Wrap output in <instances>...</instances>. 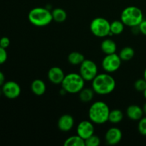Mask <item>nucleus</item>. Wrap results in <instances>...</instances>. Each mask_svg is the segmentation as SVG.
<instances>
[{
  "mask_svg": "<svg viewBox=\"0 0 146 146\" xmlns=\"http://www.w3.org/2000/svg\"><path fill=\"white\" fill-rule=\"evenodd\" d=\"M115 85V80L109 73L98 74L92 81V88L96 94L99 95H107L112 93Z\"/></svg>",
  "mask_w": 146,
  "mask_h": 146,
  "instance_id": "1",
  "label": "nucleus"
},
{
  "mask_svg": "<svg viewBox=\"0 0 146 146\" xmlns=\"http://www.w3.org/2000/svg\"><path fill=\"white\" fill-rule=\"evenodd\" d=\"M108 106L103 101L94 102L88 110V118L95 124L101 125L108 121L110 113Z\"/></svg>",
  "mask_w": 146,
  "mask_h": 146,
  "instance_id": "2",
  "label": "nucleus"
},
{
  "mask_svg": "<svg viewBox=\"0 0 146 146\" xmlns=\"http://www.w3.org/2000/svg\"><path fill=\"white\" fill-rule=\"evenodd\" d=\"M28 19L33 25L36 27H45L53 21L51 11L44 7H35L30 10Z\"/></svg>",
  "mask_w": 146,
  "mask_h": 146,
  "instance_id": "3",
  "label": "nucleus"
},
{
  "mask_svg": "<svg viewBox=\"0 0 146 146\" xmlns=\"http://www.w3.org/2000/svg\"><path fill=\"white\" fill-rule=\"evenodd\" d=\"M121 20L125 26L133 27L138 26L143 20L142 10L135 6H130L123 10Z\"/></svg>",
  "mask_w": 146,
  "mask_h": 146,
  "instance_id": "4",
  "label": "nucleus"
},
{
  "mask_svg": "<svg viewBox=\"0 0 146 146\" xmlns=\"http://www.w3.org/2000/svg\"><path fill=\"white\" fill-rule=\"evenodd\" d=\"M85 80L82 78L80 74L71 73L65 75L61 83L62 88L68 94H77L84 88Z\"/></svg>",
  "mask_w": 146,
  "mask_h": 146,
  "instance_id": "5",
  "label": "nucleus"
},
{
  "mask_svg": "<svg viewBox=\"0 0 146 146\" xmlns=\"http://www.w3.org/2000/svg\"><path fill=\"white\" fill-rule=\"evenodd\" d=\"M90 29L94 36L99 38L109 36L111 33V23L105 18L96 17L91 21Z\"/></svg>",
  "mask_w": 146,
  "mask_h": 146,
  "instance_id": "6",
  "label": "nucleus"
},
{
  "mask_svg": "<svg viewBox=\"0 0 146 146\" xmlns=\"http://www.w3.org/2000/svg\"><path fill=\"white\" fill-rule=\"evenodd\" d=\"M80 75L85 81H92L98 75V67L94 61L85 59L80 65Z\"/></svg>",
  "mask_w": 146,
  "mask_h": 146,
  "instance_id": "7",
  "label": "nucleus"
},
{
  "mask_svg": "<svg viewBox=\"0 0 146 146\" xmlns=\"http://www.w3.org/2000/svg\"><path fill=\"white\" fill-rule=\"evenodd\" d=\"M122 60L119 55L114 53L107 54L102 61V67L104 71L107 73H113L118 71L121 67Z\"/></svg>",
  "mask_w": 146,
  "mask_h": 146,
  "instance_id": "8",
  "label": "nucleus"
},
{
  "mask_svg": "<svg viewBox=\"0 0 146 146\" xmlns=\"http://www.w3.org/2000/svg\"><path fill=\"white\" fill-rule=\"evenodd\" d=\"M1 91L7 98L14 99L19 96L21 94V87L15 81H9L3 84Z\"/></svg>",
  "mask_w": 146,
  "mask_h": 146,
  "instance_id": "9",
  "label": "nucleus"
},
{
  "mask_svg": "<svg viewBox=\"0 0 146 146\" xmlns=\"http://www.w3.org/2000/svg\"><path fill=\"white\" fill-rule=\"evenodd\" d=\"M76 133L84 140L87 139L94 134V123L91 121H81L77 126Z\"/></svg>",
  "mask_w": 146,
  "mask_h": 146,
  "instance_id": "10",
  "label": "nucleus"
},
{
  "mask_svg": "<svg viewBox=\"0 0 146 146\" xmlns=\"http://www.w3.org/2000/svg\"><path fill=\"white\" fill-rule=\"evenodd\" d=\"M122 137V131L118 128L113 127V128H109L106 133L105 141L108 145H117V144L121 142Z\"/></svg>",
  "mask_w": 146,
  "mask_h": 146,
  "instance_id": "11",
  "label": "nucleus"
},
{
  "mask_svg": "<svg viewBox=\"0 0 146 146\" xmlns=\"http://www.w3.org/2000/svg\"><path fill=\"white\" fill-rule=\"evenodd\" d=\"M65 77L64 71L58 66H53L48 70V78L54 84H60L62 83Z\"/></svg>",
  "mask_w": 146,
  "mask_h": 146,
  "instance_id": "12",
  "label": "nucleus"
},
{
  "mask_svg": "<svg viewBox=\"0 0 146 146\" xmlns=\"http://www.w3.org/2000/svg\"><path fill=\"white\" fill-rule=\"evenodd\" d=\"M74 125V119L69 114L61 115L58 121V129L63 132H68Z\"/></svg>",
  "mask_w": 146,
  "mask_h": 146,
  "instance_id": "13",
  "label": "nucleus"
},
{
  "mask_svg": "<svg viewBox=\"0 0 146 146\" xmlns=\"http://www.w3.org/2000/svg\"><path fill=\"white\" fill-rule=\"evenodd\" d=\"M126 114L128 118L133 121H139L143 116V111L138 105H131L126 110Z\"/></svg>",
  "mask_w": 146,
  "mask_h": 146,
  "instance_id": "14",
  "label": "nucleus"
},
{
  "mask_svg": "<svg viewBox=\"0 0 146 146\" xmlns=\"http://www.w3.org/2000/svg\"><path fill=\"white\" fill-rule=\"evenodd\" d=\"M31 90L36 96H41L45 94L46 91V86L45 83L41 79H35L31 84Z\"/></svg>",
  "mask_w": 146,
  "mask_h": 146,
  "instance_id": "15",
  "label": "nucleus"
},
{
  "mask_svg": "<svg viewBox=\"0 0 146 146\" xmlns=\"http://www.w3.org/2000/svg\"><path fill=\"white\" fill-rule=\"evenodd\" d=\"M101 49L105 54H111L115 53L117 46L115 41L111 38H106L101 42Z\"/></svg>",
  "mask_w": 146,
  "mask_h": 146,
  "instance_id": "16",
  "label": "nucleus"
},
{
  "mask_svg": "<svg viewBox=\"0 0 146 146\" xmlns=\"http://www.w3.org/2000/svg\"><path fill=\"white\" fill-rule=\"evenodd\" d=\"M79 96L80 100L84 103H88L94 98L95 91H94L92 88H83L81 91H79Z\"/></svg>",
  "mask_w": 146,
  "mask_h": 146,
  "instance_id": "17",
  "label": "nucleus"
},
{
  "mask_svg": "<svg viewBox=\"0 0 146 146\" xmlns=\"http://www.w3.org/2000/svg\"><path fill=\"white\" fill-rule=\"evenodd\" d=\"M85 59L84 56L81 53L77 51L70 53L68 56V61L72 65H81Z\"/></svg>",
  "mask_w": 146,
  "mask_h": 146,
  "instance_id": "18",
  "label": "nucleus"
},
{
  "mask_svg": "<svg viewBox=\"0 0 146 146\" xmlns=\"http://www.w3.org/2000/svg\"><path fill=\"white\" fill-rule=\"evenodd\" d=\"M53 20L58 23H62L67 19V13L64 9L61 8H56L51 12Z\"/></svg>",
  "mask_w": 146,
  "mask_h": 146,
  "instance_id": "19",
  "label": "nucleus"
},
{
  "mask_svg": "<svg viewBox=\"0 0 146 146\" xmlns=\"http://www.w3.org/2000/svg\"><path fill=\"white\" fill-rule=\"evenodd\" d=\"M65 146H85V140L79 135H73L67 138L64 142Z\"/></svg>",
  "mask_w": 146,
  "mask_h": 146,
  "instance_id": "20",
  "label": "nucleus"
},
{
  "mask_svg": "<svg viewBox=\"0 0 146 146\" xmlns=\"http://www.w3.org/2000/svg\"><path fill=\"white\" fill-rule=\"evenodd\" d=\"M135 55V51L133 48L130 46H126L121 50L119 56L122 61H128L132 59Z\"/></svg>",
  "mask_w": 146,
  "mask_h": 146,
  "instance_id": "21",
  "label": "nucleus"
},
{
  "mask_svg": "<svg viewBox=\"0 0 146 146\" xmlns=\"http://www.w3.org/2000/svg\"><path fill=\"white\" fill-rule=\"evenodd\" d=\"M125 24L123 23L121 20H115L113 22L111 23V33L109 35L115 34V35H118L121 34L123 31Z\"/></svg>",
  "mask_w": 146,
  "mask_h": 146,
  "instance_id": "22",
  "label": "nucleus"
},
{
  "mask_svg": "<svg viewBox=\"0 0 146 146\" xmlns=\"http://www.w3.org/2000/svg\"><path fill=\"white\" fill-rule=\"evenodd\" d=\"M123 118V113L119 109H114L110 111L109 116H108V121L111 123H119Z\"/></svg>",
  "mask_w": 146,
  "mask_h": 146,
  "instance_id": "23",
  "label": "nucleus"
},
{
  "mask_svg": "<svg viewBox=\"0 0 146 146\" xmlns=\"http://www.w3.org/2000/svg\"><path fill=\"white\" fill-rule=\"evenodd\" d=\"M100 143H101L100 138L94 134L85 140V144L86 146H98Z\"/></svg>",
  "mask_w": 146,
  "mask_h": 146,
  "instance_id": "24",
  "label": "nucleus"
},
{
  "mask_svg": "<svg viewBox=\"0 0 146 146\" xmlns=\"http://www.w3.org/2000/svg\"><path fill=\"white\" fill-rule=\"evenodd\" d=\"M134 87L136 91L143 92L146 89V81L145 78H140L137 80L134 84Z\"/></svg>",
  "mask_w": 146,
  "mask_h": 146,
  "instance_id": "25",
  "label": "nucleus"
},
{
  "mask_svg": "<svg viewBox=\"0 0 146 146\" xmlns=\"http://www.w3.org/2000/svg\"><path fill=\"white\" fill-rule=\"evenodd\" d=\"M138 129L141 135L146 136V116L143 117L141 120H139Z\"/></svg>",
  "mask_w": 146,
  "mask_h": 146,
  "instance_id": "26",
  "label": "nucleus"
},
{
  "mask_svg": "<svg viewBox=\"0 0 146 146\" xmlns=\"http://www.w3.org/2000/svg\"><path fill=\"white\" fill-rule=\"evenodd\" d=\"M7 52L6 51V48L0 46V64H3L6 62L7 59Z\"/></svg>",
  "mask_w": 146,
  "mask_h": 146,
  "instance_id": "27",
  "label": "nucleus"
},
{
  "mask_svg": "<svg viewBox=\"0 0 146 146\" xmlns=\"http://www.w3.org/2000/svg\"><path fill=\"white\" fill-rule=\"evenodd\" d=\"M10 45V40L8 37L4 36L0 38V46L3 47L4 48H8Z\"/></svg>",
  "mask_w": 146,
  "mask_h": 146,
  "instance_id": "28",
  "label": "nucleus"
},
{
  "mask_svg": "<svg viewBox=\"0 0 146 146\" xmlns=\"http://www.w3.org/2000/svg\"><path fill=\"white\" fill-rule=\"evenodd\" d=\"M138 27H139L140 32L146 36V19L143 20L141 24L138 25Z\"/></svg>",
  "mask_w": 146,
  "mask_h": 146,
  "instance_id": "29",
  "label": "nucleus"
},
{
  "mask_svg": "<svg viewBox=\"0 0 146 146\" xmlns=\"http://www.w3.org/2000/svg\"><path fill=\"white\" fill-rule=\"evenodd\" d=\"M4 83H5V76L3 72L0 71V86H3Z\"/></svg>",
  "mask_w": 146,
  "mask_h": 146,
  "instance_id": "30",
  "label": "nucleus"
},
{
  "mask_svg": "<svg viewBox=\"0 0 146 146\" xmlns=\"http://www.w3.org/2000/svg\"><path fill=\"white\" fill-rule=\"evenodd\" d=\"M142 108H143V111L144 114H145V115H146V102L145 103V104H144Z\"/></svg>",
  "mask_w": 146,
  "mask_h": 146,
  "instance_id": "31",
  "label": "nucleus"
},
{
  "mask_svg": "<svg viewBox=\"0 0 146 146\" xmlns=\"http://www.w3.org/2000/svg\"><path fill=\"white\" fill-rule=\"evenodd\" d=\"M143 78H145V80L146 81V68L145 70V71H144V74H143Z\"/></svg>",
  "mask_w": 146,
  "mask_h": 146,
  "instance_id": "32",
  "label": "nucleus"
},
{
  "mask_svg": "<svg viewBox=\"0 0 146 146\" xmlns=\"http://www.w3.org/2000/svg\"><path fill=\"white\" fill-rule=\"evenodd\" d=\"M143 95H144V97H145V98L146 99V89L143 91Z\"/></svg>",
  "mask_w": 146,
  "mask_h": 146,
  "instance_id": "33",
  "label": "nucleus"
},
{
  "mask_svg": "<svg viewBox=\"0 0 146 146\" xmlns=\"http://www.w3.org/2000/svg\"><path fill=\"white\" fill-rule=\"evenodd\" d=\"M1 92H2V91H0V95H1Z\"/></svg>",
  "mask_w": 146,
  "mask_h": 146,
  "instance_id": "34",
  "label": "nucleus"
}]
</instances>
